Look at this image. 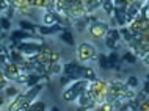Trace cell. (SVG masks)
I'll list each match as a JSON object with an SVG mask.
<instances>
[{
	"label": "cell",
	"mask_w": 149,
	"mask_h": 111,
	"mask_svg": "<svg viewBox=\"0 0 149 111\" xmlns=\"http://www.w3.org/2000/svg\"><path fill=\"white\" fill-rule=\"evenodd\" d=\"M63 72H64V75L71 77L72 80H79V78H86V80H90V81L96 80L94 70L90 69V67L79 64V63H75V61L66 63V64L63 66Z\"/></svg>",
	"instance_id": "obj_1"
},
{
	"label": "cell",
	"mask_w": 149,
	"mask_h": 111,
	"mask_svg": "<svg viewBox=\"0 0 149 111\" xmlns=\"http://www.w3.org/2000/svg\"><path fill=\"white\" fill-rule=\"evenodd\" d=\"M88 88H90V80H86V78H79V80L71 81L69 85H68V88L64 89L63 94H61L63 102L69 103V102L77 100L80 97V94L85 92Z\"/></svg>",
	"instance_id": "obj_2"
},
{
	"label": "cell",
	"mask_w": 149,
	"mask_h": 111,
	"mask_svg": "<svg viewBox=\"0 0 149 111\" xmlns=\"http://www.w3.org/2000/svg\"><path fill=\"white\" fill-rule=\"evenodd\" d=\"M42 88H44V85H39V83H38V85L31 86V88L27 91L25 94H24V103H22V106H21V111L29 110V105L31 103V102H35L36 96H38V94L42 91Z\"/></svg>",
	"instance_id": "obj_3"
},
{
	"label": "cell",
	"mask_w": 149,
	"mask_h": 111,
	"mask_svg": "<svg viewBox=\"0 0 149 111\" xmlns=\"http://www.w3.org/2000/svg\"><path fill=\"white\" fill-rule=\"evenodd\" d=\"M42 49H44L42 44H36V42H25V41L19 42V46H17V50L21 53H24V55H38V53L42 52Z\"/></svg>",
	"instance_id": "obj_4"
},
{
	"label": "cell",
	"mask_w": 149,
	"mask_h": 111,
	"mask_svg": "<svg viewBox=\"0 0 149 111\" xmlns=\"http://www.w3.org/2000/svg\"><path fill=\"white\" fill-rule=\"evenodd\" d=\"M94 55H96L94 46L88 44V42H83V44L79 46V58H80V61H90L91 58H94Z\"/></svg>",
	"instance_id": "obj_5"
},
{
	"label": "cell",
	"mask_w": 149,
	"mask_h": 111,
	"mask_svg": "<svg viewBox=\"0 0 149 111\" xmlns=\"http://www.w3.org/2000/svg\"><path fill=\"white\" fill-rule=\"evenodd\" d=\"M90 33H91L93 38H104V36H107V33H108V25L105 22L97 21L90 27Z\"/></svg>",
	"instance_id": "obj_6"
},
{
	"label": "cell",
	"mask_w": 149,
	"mask_h": 111,
	"mask_svg": "<svg viewBox=\"0 0 149 111\" xmlns=\"http://www.w3.org/2000/svg\"><path fill=\"white\" fill-rule=\"evenodd\" d=\"M115 19L118 21L119 25H124V23L127 22V3H124V5H115Z\"/></svg>",
	"instance_id": "obj_7"
},
{
	"label": "cell",
	"mask_w": 149,
	"mask_h": 111,
	"mask_svg": "<svg viewBox=\"0 0 149 111\" xmlns=\"http://www.w3.org/2000/svg\"><path fill=\"white\" fill-rule=\"evenodd\" d=\"M80 100H79V105H80V108H86V110H90L94 106V97H93V92H90V91H85V92H82L80 94Z\"/></svg>",
	"instance_id": "obj_8"
},
{
	"label": "cell",
	"mask_w": 149,
	"mask_h": 111,
	"mask_svg": "<svg viewBox=\"0 0 149 111\" xmlns=\"http://www.w3.org/2000/svg\"><path fill=\"white\" fill-rule=\"evenodd\" d=\"M42 22H44V25H60V23L63 22V19H61V16L57 14V13H46L44 14V17H42Z\"/></svg>",
	"instance_id": "obj_9"
},
{
	"label": "cell",
	"mask_w": 149,
	"mask_h": 111,
	"mask_svg": "<svg viewBox=\"0 0 149 111\" xmlns=\"http://www.w3.org/2000/svg\"><path fill=\"white\" fill-rule=\"evenodd\" d=\"M38 31L41 34H54V33H61V31H64L63 25H42L39 27Z\"/></svg>",
	"instance_id": "obj_10"
},
{
	"label": "cell",
	"mask_w": 149,
	"mask_h": 111,
	"mask_svg": "<svg viewBox=\"0 0 149 111\" xmlns=\"http://www.w3.org/2000/svg\"><path fill=\"white\" fill-rule=\"evenodd\" d=\"M140 13V2H134V3H130V6L127 8V21H134V19L138 16Z\"/></svg>",
	"instance_id": "obj_11"
},
{
	"label": "cell",
	"mask_w": 149,
	"mask_h": 111,
	"mask_svg": "<svg viewBox=\"0 0 149 111\" xmlns=\"http://www.w3.org/2000/svg\"><path fill=\"white\" fill-rule=\"evenodd\" d=\"M27 38H30V33L25 30H22V28L11 33V39H13V41H24V39H27Z\"/></svg>",
	"instance_id": "obj_12"
},
{
	"label": "cell",
	"mask_w": 149,
	"mask_h": 111,
	"mask_svg": "<svg viewBox=\"0 0 149 111\" xmlns=\"http://www.w3.org/2000/svg\"><path fill=\"white\" fill-rule=\"evenodd\" d=\"M104 3V0H85V10L88 13H93L96 8H99Z\"/></svg>",
	"instance_id": "obj_13"
},
{
	"label": "cell",
	"mask_w": 149,
	"mask_h": 111,
	"mask_svg": "<svg viewBox=\"0 0 149 111\" xmlns=\"http://www.w3.org/2000/svg\"><path fill=\"white\" fill-rule=\"evenodd\" d=\"M102 8H104V11H105L108 16H111V13L115 11V2L113 0H104Z\"/></svg>",
	"instance_id": "obj_14"
},
{
	"label": "cell",
	"mask_w": 149,
	"mask_h": 111,
	"mask_svg": "<svg viewBox=\"0 0 149 111\" xmlns=\"http://www.w3.org/2000/svg\"><path fill=\"white\" fill-rule=\"evenodd\" d=\"M107 38L108 39H111V41H115V42H119L121 39V33H119V30H116V28H111V30H108V33H107Z\"/></svg>",
	"instance_id": "obj_15"
},
{
	"label": "cell",
	"mask_w": 149,
	"mask_h": 111,
	"mask_svg": "<svg viewBox=\"0 0 149 111\" xmlns=\"http://www.w3.org/2000/svg\"><path fill=\"white\" fill-rule=\"evenodd\" d=\"M41 77H42L41 74H31V75H29V80H27V86H29V88H31V86L38 85V81L41 80Z\"/></svg>",
	"instance_id": "obj_16"
},
{
	"label": "cell",
	"mask_w": 149,
	"mask_h": 111,
	"mask_svg": "<svg viewBox=\"0 0 149 111\" xmlns=\"http://www.w3.org/2000/svg\"><path fill=\"white\" fill-rule=\"evenodd\" d=\"M61 41H64L66 44H69V46H74V38H72V34H71V31H68V30H64L61 31Z\"/></svg>",
	"instance_id": "obj_17"
},
{
	"label": "cell",
	"mask_w": 149,
	"mask_h": 111,
	"mask_svg": "<svg viewBox=\"0 0 149 111\" xmlns=\"http://www.w3.org/2000/svg\"><path fill=\"white\" fill-rule=\"evenodd\" d=\"M97 61H99V66L102 67V69H110V61H108V57H105L104 53H100L99 55V58H97Z\"/></svg>",
	"instance_id": "obj_18"
},
{
	"label": "cell",
	"mask_w": 149,
	"mask_h": 111,
	"mask_svg": "<svg viewBox=\"0 0 149 111\" xmlns=\"http://www.w3.org/2000/svg\"><path fill=\"white\" fill-rule=\"evenodd\" d=\"M19 27H21L22 30H25V31H35L36 30V25L31 23L30 21H21L19 22Z\"/></svg>",
	"instance_id": "obj_19"
},
{
	"label": "cell",
	"mask_w": 149,
	"mask_h": 111,
	"mask_svg": "<svg viewBox=\"0 0 149 111\" xmlns=\"http://www.w3.org/2000/svg\"><path fill=\"white\" fill-rule=\"evenodd\" d=\"M123 61L127 63V64H135V63H136V57L132 52H126L123 55Z\"/></svg>",
	"instance_id": "obj_20"
},
{
	"label": "cell",
	"mask_w": 149,
	"mask_h": 111,
	"mask_svg": "<svg viewBox=\"0 0 149 111\" xmlns=\"http://www.w3.org/2000/svg\"><path fill=\"white\" fill-rule=\"evenodd\" d=\"M29 110L30 111H35V110H46V103L44 102H31L29 105Z\"/></svg>",
	"instance_id": "obj_21"
},
{
	"label": "cell",
	"mask_w": 149,
	"mask_h": 111,
	"mask_svg": "<svg viewBox=\"0 0 149 111\" xmlns=\"http://www.w3.org/2000/svg\"><path fill=\"white\" fill-rule=\"evenodd\" d=\"M119 33H121V36H123V39H126V41H129V42L134 39V34H130V31H129L127 28H124V27L119 30Z\"/></svg>",
	"instance_id": "obj_22"
},
{
	"label": "cell",
	"mask_w": 149,
	"mask_h": 111,
	"mask_svg": "<svg viewBox=\"0 0 149 111\" xmlns=\"http://www.w3.org/2000/svg\"><path fill=\"white\" fill-rule=\"evenodd\" d=\"M63 70V66H61V63H52V69H50V72L54 74V75H58L60 72Z\"/></svg>",
	"instance_id": "obj_23"
},
{
	"label": "cell",
	"mask_w": 149,
	"mask_h": 111,
	"mask_svg": "<svg viewBox=\"0 0 149 111\" xmlns=\"http://www.w3.org/2000/svg\"><path fill=\"white\" fill-rule=\"evenodd\" d=\"M108 61H110V67H115L116 64H118V53L113 52L108 55Z\"/></svg>",
	"instance_id": "obj_24"
},
{
	"label": "cell",
	"mask_w": 149,
	"mask_h": 111,
	"mask_svg": "<svg viewBox=\"0 0 149 111\" xmlns=\"http://www.w3.org/2000/svg\"><path fill=\"white\" fill-rule=\"evenodd\" d=\"M127 85H129V88H135V86L138 85V78H136L135 75H130L129 80H127Z\"/></svg>",
	"instance_id": "obj_25"
},
{
	"label": "cell",
	"mask_w": 149,
	"mask_h": 111,
	"mask_svg": "<svg viewBox=\"0 0 149 111\" xmlns=\"http://www.w3.org/2000/svg\"><path fill=\"white\" fill-rule=\"evenodd\" d=\"M2 28L3 30H10L11 28V22L8 17H2Z\"/></svg>",
	"instance_id": "obj_26"
},
{
	"label": "cell",
	"mask_w": 149,
	"mask_h": 111,
	"mask_svg": "<svg viewBox=\"0 0 149 111\" xmlns=\"http://www.w3.org/2000/svg\"><path fill=\"white\" fill-rule=\"evenodd\" d=\"M86 23H88V19H80V21L77 22V28H79V30H83Z\"/></svg>",
	"instance_id": "obj_27"
},
{
	"label": "cell",
	"mask_w": 149,
	"mask_h": 111,
	"mask_svg": "<svg viewBox=\"0 0 149 111\" xmlns=\"http://www.w3.org/2000/svg\"><path fill=\"white\" fill-rule=\"evenodd\" d=\"M16 94H17V89L16 88H13V86H10V88H6V96H16Z\"/></svg>",
	"instance_id": "obj_28"
},
{
	"label": "cell",
	"mask_w": 149,
	"mask_h": 111,
	"mask_svg": "<svg viewBox=\"0 0 149 111\" xmlns=\"http://www.w3.org/2000/svg\"><path fill=\"white\" fill-rule=\"evenodd\" d=\"M146 97H148V94L144 92V91H141V92H138V99H140L138 102H144V100H146Z\"/></svg>",
	"instance_id": "obj_29"
},
{
	"label": "cell",
	"mask_w": 149,
	"mask_h": 111,
	"mask_svg": "<svg viewBox=\"0 0 149 111\" xmlns=\"http://www.w3.org/2000/svg\"><path fill=\"white\" fill-rule=\"evenodd\" d=\"M143 91H144L146 94H149V81H148V80H146V83H144V88H143Z\"/></svg>",
	"instance_id": "obj_30"
},
{
	"label": "cell",
	"mask_w": 149,
	"mask_h": 111,
	"mask_svg": "<svg viewBox=\"0 0 149 111\" xmlns=\"http://www.w3.org/2000/svg\"><path fill=\"white\" fill-rule=\"evenodd\" d=\"M146 80H148V81H149V74H148V75H146Z\"/></svg>",
	"instance_id": "obj_31"
},
{
	"label": "cell",
	"mask_w": 149,
	"mask_h": 111,
	"mask_svg": "<svg viewBox=\"0 0 149 111\" xmlns=\"http://www.w3.org/2000/svg\"><path fill=\"white\" fill-rule=\"evenodd\" d=\"M148 2H149V0H148Z\"/></svg>",
	"instance_id": "obj_32"
}]
</instances>
